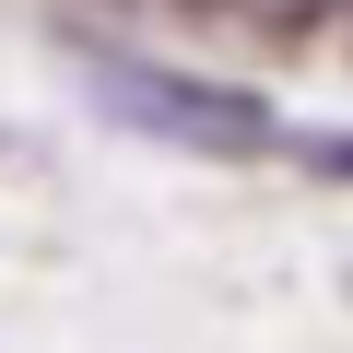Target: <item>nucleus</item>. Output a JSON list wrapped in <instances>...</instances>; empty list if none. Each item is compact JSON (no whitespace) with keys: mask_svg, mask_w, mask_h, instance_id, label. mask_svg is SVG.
<instances>
[{"mask_svg":"<svg viewBox=\"0 0 353 353\" xmlns=\"http://www.w3.org/2000/svg\"><path fill=\"white\" fill-rule=\"evenodd\" d=\"M83 94L165 141V153H212V165H248V153H283V106L259 83H224V71H176V59H83Z\"/></svg>","mask_w":353,"mask_h":353,"instance_id":"f257e3e1","label":"nucleus"},{"mask_svg":"<svg viewBox=\"0 0 353 353\" xmlns=\"http://www.w3.org/2000/svg\"><path fill=\"white\" fill-rule=\"evenodd\" d=\"M201 24H236V36H259V48H283V36H306L330 0H189Z\"/></svg>","mask_w":353,"mask_h":353,"instance_id":"f03ea898","label":"nucleus"},{"mask_svg":"<svg viewBox=\"0 0 353 353\" xmlns=\"http://www.w3.org/2000/svg\"><path fill=\"white\" fill-rule=\"evenodd\" d=\"M283 153H306V165H330V176H353V130H283Z\"/></svg>","mask_w":353,"mask_h":353,"instance_id":"7ed1b4c3","label":"nucleus"}]
</instances>
